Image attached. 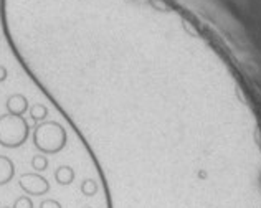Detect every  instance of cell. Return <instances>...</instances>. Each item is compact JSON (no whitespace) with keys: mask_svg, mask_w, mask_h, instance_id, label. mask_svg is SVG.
<instances>
[{"mask_svg":"<svg viewBox=\"0 0 261 208\" xmlns=\"http://www.w3.org/2000/svg\"><path fill=\"white\" fill-rule=\"evenodd\" d=\"M12 208H33V202L29 195H20L15 200V203H13Z\"/></svg>","mask_w":261,"mask_h":208,"instance_id":"obj_8","label":"cell"},{"mask_svg":"<svg viewBox=\"0 0 261 208\" xmlns=\"http://www.w3.org/2000/svg\"><path fill=\"white\" fill-rule=\"evenodd\" d=\"M33 142L43 154H57L63 149L66 134L63 127H60L57 122H46L37 127L33 134Z\"/></svg>","mask_w":261,"mask_h":208,"instance_id":"obj_1","label":"cell"},{"mask_svg":"<svg viewBox=\"0 0 261 208\" xmlns=\"http://www.w3.org/2000/svg\"><path fill=\"white\" fill-rule=\"evenodd\" d=\"M7 108H9L12 116H22L27 111V99L23 96L15 94L9 99V102H7Z\"/></svg>","mask_w":261,"mask_h":208,"instance_id":"obj_6","label":"cell"},{"mask_svg":"<svg viewBox=\"0 0 261 208\" xmlns=\"http://www.w3.org/2000/svg\"><path fill=\"white\" fill-rule=\"evenodd\" d=\"M74 170L68 165H61V167L57 169L55 172V180L58 182V185H71L74 182Z\"/></svg>","mask_w":261,"mask_h":208,"instance_id":"obj_5","label":"cell"},{"mask_svg":"<svg viewBox=\"0 0 261 208\" xmlns=\"http://www.w3.org/2000/svg\"><path fill=\"white\" fill-rule=\"evenodd\" d=\"M40 208H63L58 200L55 198H45L42 203H40Z\"/></svg>","mask_w":261,"mask_h":208,"instance_id":"obj_10","label":"cell"},{"mask_svg":"<svg viewBox=\"0 0 261 208\" xmlns=\"http://www.w3.org/2000/svg\"><path fill=\"white\" fill-rule=\"evenodd\" d=\"M45 116H46V108L42 106V104H37V106L32 109V117H33V119H43Z\"/></svg>","mask_w":261,"mask_h":208,"instance_id":"obj_9","label":"cell"},{"mask_svg":"<svg viewBox=\"0 0 261 208\" xmlns=\"http://www.w3.org/2000/svg\"><path fill=\"white\" fill-rule=\"evenodd\" d=\"M32 167L35 169L37 172H43L48 167V161L45 155H35L32 159Z\"/></svg>","mask_w":261,"mask_h":208,"instance_id":"obj_7","label":"cell"},{"mask_svg":"<svg viewBox=\"0 0 261 208\" xmlns=\"http://www.w3.org/2000/svg\"><path fill=\"white\" fill-rule=\"evenodd\" d=\"M5 74H7L5 68H2V66H0V81H4V80H5Z\"/></svg>","mask_w":261,"mask_h":208,"instance_id":"obj_11","label":"cell"},{"mask_svg":"<svg viewBox=\"0 0 261 208\" xmlns=\"http://www.w3.org/2000/svg\"><path fill=\"white\" fill-rule=\"evenodd\" d=\"M18 185L27 195L32 197H43L50 192V182L38 173H23L18 180Z\"/></svg>","mask_w":261,"mask_h":208,"instance_id":"obj_3","label":"cell"},{"mask_svg":"<svg viewBox=\"0 0 261 208\" xmlns=\"http://www.w3.org/2000/svg\"><path fill=\"white\" fill-rule=\"evenodd\" d=\"M29 126L20 116L0 117V144L5 147H18L27 141Z\"/></svg>","mask_w":261,"mask_h":208,"instance_id":"obj_2","label":"cell"},{"mask_svg":"<svg viewBox=\"0 0 261 208\" xmlns=\"http://www.w3.org/2000/svg\"><path fill=\"white\" fill-rule=\"evenodd\" d=\"M15 175V167L9 157H0V185L9 184Z\"/></svg>","mask_w":261,"mask_h":208,"instance_id":"obj_4","label":"cell"},{"mask_svg":"<svg viewBox=\"0 0 261 208\" xmlns=\"http://www.w3.org/2000/svg\"><path fill=\"white\" fill-rule=\"evenodd\" d=\"M4 208H10V206H4Z\"/></svg>","mask_w":261,"mask_h":208,"instance_id":"obj_12","label":"cell"}]
</instances>
